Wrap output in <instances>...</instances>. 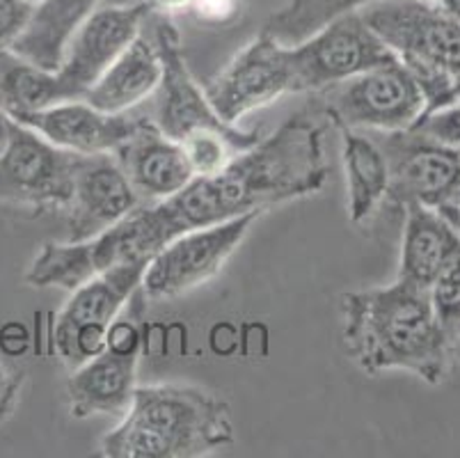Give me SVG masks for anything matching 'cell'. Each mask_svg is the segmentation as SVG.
<instances>
[{
    "mask_svg": "<svg viewBox=\"0 0 460 458\" xmlns=\"http://www.w3.org/2000/svg\"><path fill=\"white\" fill-rule=\"evenodd\" d=\"M325 179L323 126L307 112H296L270 136L238 151L217 175L192 176L172 197L152 204L167 241H172L190 229L314 195Z\"/></svg>",
    "mask_w": 460,
    "mask_h": 458,
    "instance_id": "obj_1",
    "label": "cell"
},
{
    "mask_svg": "<svg viewBox=\"0 0 460 458\" xmlns=\"http://www.w3.org/2000/svg\"><path fill=\"white\" fill-rule=\"evenodd\" d=\"M341 312L346 351L365 373L401 369L429 385L445 381L454 355L435 314L430 287L396 277L385 287L341 293Z\"/></svg>",
    "mask_w": 460,
    "mask_h": 458,
    "instance_id": "obj_2",
    "label": "cell"
},
{
    "mask_svg": "<svg viewBox=\"0 0 460 458\" xmlns=\"http://www.w3.org/2000/svg\"><path fill=\"white\" fill-rule=\"evenodd\" d=\"M234 443L227 401L198 385H137L127 413L99 443L106 458H202Z\"/></svg>",
    "mask_w": 460,
    "mask_h": 458,
    "instance_id": "obj_3",
    "label": "cell"
},
{
    "mask_svg": "<svg viewBox=\"0 0 460 458\" xmlns=\"http://www.w3.org/2000/svg\"><path fill=\"white\" fill-rule=\"evenodd\" d=\"M359 14L415 76L424 115L460 101V19L440 0H374Z\"/></svg>",
    "mask_w": 460,
    "mask_h": 458,
    "instance_id": "obj_4",
    "label": "cell"
},
{
    "mask_svg": "<svg viewBox=\"0 0 460 458\" xmlns=\"http://www.w3.org/2000/svg\"><path fill=\"white\" fill-rule=\"evenodd\" d=\"M81 161L83 154L56 147L14 120L10 142L0 154V207L32 216L66 211Z\"/></svg>",
    "mask_w": 460,
    "mask_h": 458,
    "instance_id": "obj_5",
    "label": "cell"
},
{
    "mask_svg": "<svg viewBox=\"0 0 460 458\" xmlns=\"http://www.w3.org/2000/svg\"><path fill=\"white\" fill-rule=\"evenodd\" d=\"M319 94L334 126L358 131H408L426 111L424 92L401 60L374 67Z\"/></svg>",
    "mask_w": 460,
    "mask_h": 458,
    "instance_id": "obj_6",
    "label": "cell"
},
{
    "mask_svg": "<svg viewBox=\"0 0 460 458\" xmlns=\"http://www.w3.org/2000/svg\"><path fill=\"white\" fill-rule=\"evenodd\" d=\"M147 264L149 259L117 264L71 292L53 326V346L69 372L106 348L108 328L140 289Z\"/></svg>",
    "mask_w": 460,
    "mask_h": 458,
    "instance_id": "obj_7",
    "label": "cell"
},
{
    "mask_svg": "<svg viewBox=\"0 0 460 458\" xmlns=\"http://www.w3.org/2000/svg\"><path fill=\"white\" fill-rule=\"evenodd\" d=\"M298 92H321L399 58L371 31L359 10L332 21L298 44H288Z\"/></svg>",
    "mask_w": 460,
    "mask_h": 458,
    "instance_id": "obj_8",
    "label": "cell"
},
{
    "mask_svg": "<svg viewBox=\"0 0 460 458\" xmlns=\"http://www.w3.org/2000/svg\"><path fill=\"white\" fill-rule=\"evenodd\" d=\"M259 216L261 213L252 211L179 234L149 259L142 292L149 298H177L208 283L241 247Z\"/></svg>",
    "mask_w": 460,
    "mask_h": 458,
    "instance_id": "obj_9",
    "label": "cell"
},
{
    "mask_svg": "<svg viewBox=\"0 0 460 458\" xmlns=\"http://www.w3.org/2000/svg\"><path fill=\"white\" fill-rule=\"evenodd\" d=\"M387 170V200L408 207L424 204L430 209L454 207L460 202V154L433 140L420 129L408 131H376Z\"/></svg>",
    "mask_w": 460,
    "mask_h": 458,
    "instance_id": "obj_10",
    "label": "cell"
},
{
    "mask_svg": "<svg viewBox=\"0 0 460 458\" xmlns=\"http://www.w3.org/2000/svg\"><path fill=\"white\" fill-rule=\"evenodd\" d=\"M208 103L227 124H236L252 111L269 106L284 94H298L288 44L261 32L204 87Z\"/></svg>",
    "mask_w": 460,
    "mask_h": 458,
    "instance_id": "obj_11",
    "label": "cell"
},
{
    "mask_svg": "<svg viewBox=\"0 0 460 458\" xmlns=\"http://www.w3.org/2000/svg\"><path fill=\"white\" fill-rule=\"evenodd\" d=\"M149 40L154 41L161 60V83L154 92L152 121L172 140H183L188 133L199 129H217V131L236 133V124L220 120L208 103L207 92L202 90L186 65L181 49V35L170 14L149 12Z\"/></svg>",
    "mask_w": 460,
    "mask_h": 458,
    "instance_id": "obj_12",
    "label": "cell"
},
{
    "mask_svg": "<svg viewBox=\"0 0 460 458\" xmlns=\"http://www.w3.org/2000/svg\"><path fill=\"white\" fill-rule=\"evenodd\" d=\"M149 14L147 3L133 7L99 5L74 32L56 76L65 101H78L122 56L142 32Z\"/></svg>",
    "mask_w": 460,
    "mask_h": 458,
    "instance_id": "obj_13",
    "label": "cell"
},
{
    "mask_svg": "<svg viewBox=\"0 0 460 458\" xmlns=\"http://www.w3.org/2000/svg\"><path fill=\"white\" fill-rule=\"evenodd\" d=\"M140 204V197L112 154H83L74 179L66 241L78 243L99 237L127 218Z\"/></svg>",
    "mask_w": 460,
    "mask_h": 458,
    "instance_id": "obj_14",
    "label": "cell"
},
{
    "mask_svg": "<svg viewBox=\"0 0 460 458\" xmlns=\"http://www.w3.org/2000/svg\"><path fill=\"white\" fill-rule=\"evenodd\" d=\"M145 117L147 115L136 112L133 108L127 112L96 111L78 99L62 101L35 112H23L12 120L31 126L32 131L62 149L78 154H112L136 133Z\"/></svg>",
    "mask_w": 460,
    "mask_h": 458,
    "instance_id": "obj_15",
    "label": "cell"
},
{
    "mask_svg": "<svg viewBox=\"0 0 460 458\" xmlns=\"http://www.w3.org/2000/svg\"><path fill=\"white\" fill-rule=\"evenodd\" d=\"M112 157L140 202L167 200L195 176L181 142L167 138L149 115L124 145L112 151Z\"/></svg>",
    "mask_w": 460,
    "mask_h": 458,
    "instance_id": "obj_16",
    "label": "cell"
},
{
    "mask_svg": "<svg viewBox=\"0 0 460 458\" xmlns=\"http://www.w3.org/2000/svg\"><path fill=\"white\" fill-rule=\"evenodd\" d=\"M142 351H115L103 348L96 358L74 369L66 381V397L74 418L87 419L92 415L122 418L136 392L137 364Z\"/></svg>",
    "mask_w": 460,
    "mask_h": 458,
    "instance_id": "obj_17",
    "label": "cell"
},
{
    "mask_svg": "<svg viewBox=\"0 0 460 458\" xmlns=\"http://www.w3.org/2000/svg\"><path fill=\"white\" fill-rule=\"evenodd\" d=\"M161 83V60L149 35L142 32L128 44L99 81L85 92L83 101L103 112H127L152 96Z\"/></svg>",
    "mask_w": 460,
    "mask_h": 458,
    "instance_id": "obj_18",
    "label": "cell"
},
{
    "mask_svg": "<svg viewBox=\"0 0 460 458\" xmlns=\"http://www.w3.org/2000/svg\"><path fill=\"white\" fill-rule=\"evenodd\" d=\"M403 211L405 225L396 277L430 287L438 273L460 250V234L440 209L408 204Z\"/></svg>",
    "mask_w": 460,
    "mask_h": 458,
    "instance_id": "obj_19",
    "label": "cell"
},
{
    "mask_svg": "<svg viewBox=\"0 0 460 458\" xmlns=\"http://www.w3.org/2000/svg\"><path fill=\"white\" fill-rule=\"evenodd\" d=\"M99 5L102 0H40L10 49L35 67L58 71L74 32Z\"/></svg>",
    "mask_w": 460,
    "mask_h": 458,
    "instance_id": "obj_20",
    "label": "cell"
},
{
    "mask_svg": "<svg viewBox=\"0 0 460 458\" xmlns=\"http://www.w3.org/2000/svg\"><path fill=\"white\" fill-rule=\"evenodd\" d=\"M341 136L346 184H349V218L362 222L376 211L380 202L387 200L390 170L374 133H362L349 126H337Z\"/></svg>",
    "mask_w": 460,
    "mask_h": 458,
    "instance_id": "obj_21",
    "label": "cell"
},
{
    "mask_svg": "<svg viewBox=\"0 0 460 458\" xmlns=\"http://www.w3.org/2000/svg\"><path fill=\"white\" fill-rule=\"evenodd\" d=\"M65 94L56 71H46L16 56L12 49H0V108L10 117L35 112L62 103Z\"/></svg>",
    "mask_w": 460,
    "mask_h": 458,
    "instance_id": "obj_22",
    "label": "cell"
},
{
    "mask_svg": "<svg viewBox=\"0 0 460 458\" xmlns=\"http://www.w3.org/2000/svg\"><path fill=\"white\" fill-rule=\"evenodd\" d=\"M374 0H287L266 19L263 31L282 44H298L334 16L359 10Z\"/></svg>",
    "mask_w": 460,
    "mask_h": 458,
    "instance_id": "obj_23",
    "label": "cell"
},
{
    "mask_svg": "<svg viewBox=\"0 0 460 458\" xmlns=\"http://www.w3.org/2000/svg\"><path fill=\"white\" fill-rule=\"evenodd\" d=\"M430 298H433L435 314L454 355V346L460 337V250L433 280Z\"/></svg>",
    "mask_w": 460,
    "mask_h": 458,
    "instance_id": "obj_24",
    "label": "cell"
},
{
    "mask_svg": "<svg viewBox=\"0 0 460 458\" xmlns=\"http://www.w3.org/2000/svg\"><path fill=\"white\" fill-rule=\"evenodd\" d=\"M35 5L28 0H0V49H10L16 37L26 31Z\"/></svg>",
    "mask_w": 460,
    "mask_h": 458,
    "instance_id": "obj_25",
    "label": "cell"
},
{
    "mask_svg": "<svg viewBox=\"0 0 460 458\" xmlns=\"http://www.w3.org/2000/svg\"><path fill=\"white\" fill-rule=\"evenodd\" d=\"M23 383H26V369L14 367L0 358V424L14 415Z\"/></svg>",
    "mask_w": 460,
    "mask_h": 458,
    "instance_id": "obj_26",
    "label": "cell"
},
{
    "mask_svg": "<svg viewBox=\"0 0 460 458\" xmlns=\"http://www.w3.org/2000/svg\"><path fill=\"white\" fill-rule=\"evenodd\" d=\"M190 10L204 23L223 25L236 16L238 0H195Z\"/></svg>",
    "mask_w": 460,
    "mask_h": 458,
    "instance_id": "obj_27",
    "label": "cell"
},
{
    "mask_svg": "<svg viewBox=\"0 0 460 458\" xmlns=\"http://www.w3.org/2000/svg\"><path fill=\"white\" fill-rule=\"evenodd\" d=\"M28 346V333L21 323H7L0 330V353H5L10 358H16L26 351Z\"/></svg>",
    "mask_w": 460,
    "mask_h": 458,
    "instance_id": "obj_28",
    "label": "cell"
},
{
    "mask_svg": "<svg viewBox=\"0 0 460 458\" xmlns=\"http://www.w3.org/2000/svg\"><path fill=\"white\" fill-rule=\"evenodd\" d=\"M195 0H147L149 12H161V14H170V12L190 10Z\"/></svg>",
    "mask_w": 460,
    "mask_h": 458,
    "instance_id": "obj_29",
    "label": "cell"
},
{
    "mask_svg": "<svg viewBox=\"0 0 460 458\" xmlns=\"http://www.w3.org/2000/svg\"><path fill=\"white\" fill-rule=\"evenodd\" d=\"M12 117L7 115L3 108H0V154H3V149L7 147V142H10V133H12Z\"/></svg>",
    "mask_w": 460,
    "mask_h": 458,
    "instance_id": "obj_30",
    "label": "cell"
},
{
    "mask_svg": "<svg viewBox=\"0 0 460 458\" xmlns=\"http://www.w3.org/2000/svg\"><path fill=\"white\" fill-rule=\"evenodd\" d=\"M440 211L445 213L447 220H449L451 225L456 227V232L460 234V202H458V204H454V207H445V209H440Z\"/></svg>",
    "mask_w": 460,
    "mask_h": 458,
    "instance_id": "obj_31",
    "label": "cell"
},
{
    "mask_svg": "<svg viewBox=\"0 0 460 458\" xmlns=\"http://www.w3.org/2000/svg\"><path fill=\"white\" fill-rule=\"evenodd\" d=\"M147 0H102V5H117V7H133L145 5Z\"/></svg>",
    "mask_w": 460,
    "mask_h": 458,
    "instance_id": "obj_32",
    "label": "cell"
},
{
    "mask_svg": "<svg viewBox=\"0 0 460 458\" xmlns=\"http://www.w3.org/2000/svg\"><path fill=\"white\" fill-rule=\"evenodd\" d=\"M440 3L451 12V14L460 19V0H440Z\"/></svg>",
    "mask_w": 460,
    "mask_h": 458,
    "instance_id": "obj_33",
    "label": "cell"
},
{
    "mask_svg": "<svg viewBox=\"0 0 460 458\" xmlns=\"http://www.w3.org/2000/svg\"><path fill=\"white\" fill-rule=\"evenodd\" d=\"M454 355H458V358H460V337H458V342H456V346H454Z\"/></svg>",
    "mask_w": 460,
    "mask_h": 458,
    "instance_id": "obj_34",
    "label": "cell"
},
{
    "mask_svg": "<svg viewBox=\"0 0 460 458\" xmlns=\"http://www.w3.org/2000/svg\"><path fill=\"white\" fill-rule=\"evenodd\" d=\"M28 3H32V5H37V3H40V0H28Z\"/></svg>",
    "mask_w": 460,
    "mask_h": 458,
    "instance_id": "obj_35",
    "label": "cell"
}]
</instances>
